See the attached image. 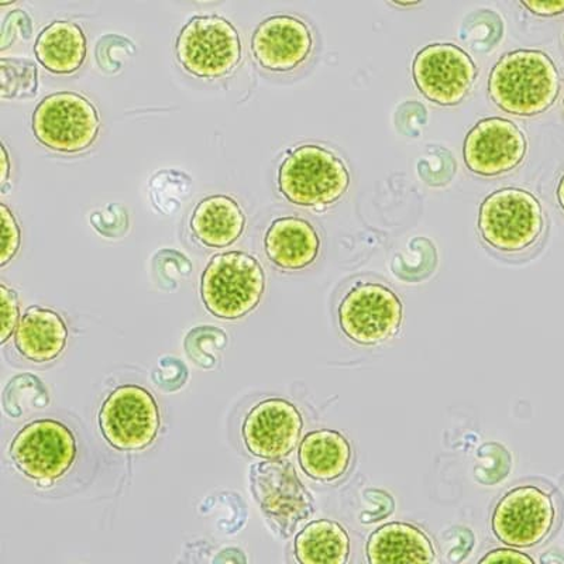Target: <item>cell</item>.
<instances>
[{
    "mask_svg": "<svg viewBox=\"0 0 564 564\" xmlns=\"http://www.w3.org/2000/svg\"><path fill=\"white\" fill-rule=\"evenodd\" d=\"M561 87L555 64L545 53L518 50L494 67L490 95L508 113L533 116L545 112L555 102Z\"/></svg>",
    "mask_w": 564,
    "mask_h": 564,
    "instance_id": "1",
    "label": "cell"
},
{
    "mask_svg": "<svg viewBox=\"0 0 564 564\" xmlns=\"http://www.w3.org/2000/svg\"><path fill=\"white\" fill-rule=\"evenodd\" d=\"M265 275L253 256L230 251L215 256L200 280V296L212 315L235 321L250 314L263 299Z\"/></svg>",
    "mask_w": 564,
    "mask_h": 564,
    "instance_id": "2",
    "label": "cell"
},
{
    "mask_svg": "<svg viewBox=\"0 0 564 564\" xmlns=\"http://www.w3.org/2000/svg\"><path fill=\"white\" fill-rule=\"evenodd\" d=\"M281 193L292 204L326 206L349 188L350 176L334 153L319 145H301L291 151L279 173Z\"/></svg>",
    "mask_w": 564,
    "mask_h": 564,
    "instance_id": "3",
    "label": "cell"
},
{
    "mask_svg": "<svg viewBox=\"0 0 564 564\" xmlns=\"http://www.w3.org/2000/svg\"><path fill=\"white\" fill-rule=\"evenodd\" d=\"M250 490L271 531L281 538H290L314 512L311 494L281 458L251 466Z\"/></svg>",
    "mask_w": 564,
    "mask_h": 564,
    "instance_id": "4",
    "label": "cell"
},
{
    "mask_svg": "<svg viewBox=\"0 0 564 564\" xmlns=\"http://www.w3.org/2000/svg\"><path fill=\"white\" fill-rule=\"evenodd\" d=\"M175 52L180 64L196 77H225L240 63V34L229 20L196 17L181 30Z\"/></svg>",
    "mask_w": 564,
    "mask_h": 564,
    "instance_id": "5",
    "label": "cell"
},
{
    "mask_svg": "<svg viewBox=\"0 0 564 564\" xmlns=\"http://www.w3.org/2000/svg\"><path fill=\"white\" fill-rule=\"evenodd\" d=\"M100 119L97 108L83 95L57 93L39 104L33 115L35 139L59 153H80L97 140Z\"/></svg>",
    "mask_w": 564,
    "mask_h": 564,
    "instance_id": "6",
    "label": "cell"
},
{
    "mask_svg": "<svg viewBox=\"0 0 564 564\" xmlns=\"http://www.w3.org/2000/svg\"><path fill=\"white\" fill-rule=\"evenodd\" d=\"M478 226L482 239L494 249L518 253L535 243L541 236L542 208L535 196L527 191H497L482 203Z\"/></svg>",
    "mask_w": 564,
    "mask_h": 564,
    "instance_id": "7",
    "label": "cell"
},
{
    "mask_svg": "<svg viewBox=\"0 0 564 564\" xmlns=\"http://www.w3.org/2000/svg\"><path fill=\"white\" fill-rule=\"evenodd\" d=\"M160 410L154 397L139 386H122L106 398L99 412V426L110 446L138 452L159 435Z\"/></svg>",
    "mask_w": 564,
    "mask_h": 564,
    "instance_id": "8",
    "label": "cell"
},
{
    "mask_svg": "<svg viewBox=\"0 0 564 564\" xmlns=\"http://www.w3.org/2000/svg\"><path fill=\"white\" fill-rule=\"evenodd\" d=\"M14 466L32 480H58L74 465L77 442L62 422L40 420L29 423L10 445Z\"/></svg>",
    "mask_w": 564,
    "mask_h": 564,
    "instance_id": "9",
    "label": "cell"
},
{
    "mask_svg": "<svg viewBox=\"0 0 564 564\" xmlns=\"http://www.w3.org/2000/svg\"><path fill=\"white\" fill-rule=\"evenodd\" d=\"M341 330L359 345H379L400 330V299L380 284H360L346 295L339 308Z\"/></svg>",
    "mask_w": 564,
    "mask_h": 564,
    "instance_id": "10",
    "label": "cell"
},
{
    "mask_svg": "<svg viewBox=\"0 0 564 564\" xmlns=\"http://www.w3.org/2000/svg\"><path fill=\"white\" fill-rule=\"evenodd\" d=\"M555 521L551 496L538 487L525 486L508 492L497 503L492 531L506 545L531 547L541 543Z\"/></svg>",
    "mask_w": 564,
    "mask_h": 564,
    "instance_id": "11",
    "label": "cell"
},
{
    "mask_svg": "<svg viewBox=\"0 0 564 564\" xmlns=\"http://www.w3.org/2000/svg\"><path fill=\"white\" fill-rule=\"evenodd\" d=\"M421 93L432 102H462L475 83L477 69L468 54L453 44H432L417 53L412 67Z\"/></svg>",
    "mask_w": 564,
    "mask_h": 564,
    "instance_id": "12",
    "label": "cell"
},
{
    "mask_svg": "<svg viewBox=\"0 0 564 564\" xmlns=\"http://www.w3.org/2000/svg\"><path fill=\"white\" fill-rule=\"evenodd\" d=\"M302 425L304 423L295 405L280 398H271L249 412L241 433L251 455L276 460L289 456L295 449Z\"/></svg>",
    "mask_w": 564,
    "mask_h": 564,
    "instance_id": "13",
    "label": "cell"
},
{
    "mask_svg": "<svg viewBox=\"0 0 564 564\" xmlns=\"http://www.w3.org/2000/svg\"><path fill=\"white\" fill-rule=\"evenodd\" d=\"M527 151L525 135L510 120H481L467 134L465 159L473 173L492 176L516 169Z\"/></svg>",
    "mask_w": 564,
    "mask_h": 564,
    "instance_id": "14",
    "label": "cell"
},
{
    "mask_svg": "<svg viewBox=\"0 0 564 564\" xmlns=\"http://www.w3.org/2000/svg\"><path fill=\"white\" fill-rule=\"evenodd\" d=\"M251 50L261 67L274 73H289L310 57L311 30L296 18H269L256 29Z\"/></svg>",
    "mask_w": 564,
    "mask_h": 564,
    "instance_id": "15",
    "label": "cell"
},
{
    "mask_svg": "<svg viewBox=\"0 0 564 564\" xmlns=\"http://www.w3.org/2000/svg\"><path fill=\"white\" fill-rule=\"evenodd\" d=\"M67 339V325L57 312L32 306L19 322L14 346L24 359L42 365L57 359Z\"/></svg>",
    "mask_w": 564,
    "mask_h": 564,
    "instance_id": "16",
    "label": "cell"
},
{
    "mask_svg": "<svg viewBox=\"0 0 564 564\" xmlns=\"http://www.w3.org/2000/svg\"><path fill=\"white\" fill-rule=\"evenodd\" d=\"M265 253L284 270H302L319 254L321 240L316 230L304 219H276L265 235Z\"/></svg>",
    "mask_w": 564,
    "mask_h": 564,
    "instance_id": "17",
    "label": "cell"
},
{
    "mask_svg": "<svg viewBox=\"0 0 564 564\" xmlns=\"http://www.w3.org/2000/svg\"><path fill=\"white\" fill-rule=\"evenodd\" d=\"M367 556L371 564L432 563L435 561V549L420 528L392 522L372 533Z\"/></svg>",
    "mask_w": 564,
    "mask_h": 564,
    "instance_id": "18",
    "label": "cell"
},
{
    "mask_svg": "<svg viewBox=\"0 0 564 564\" xmlns=\"http://www.w3.org/2000/svg\"><path fill=\"white\" fill-rule=\"evenodd\" d=\"M246 218L240 205L226 195L208 196L196 206L191 229L200 243L221 249L234 245L243 234Z\"/></svg>",
    "mask_w": 564,
    "mask_h": 564,
    "instance_id": "19",
    "label": "cell"
},
{
    "mask_svg": "<svg viewBox=\"0 0 564 564\" xmlns=\"http://www.w3.org/2000/svg\"><path fill=\"white\" fill-rule=\"evenodd\" d=\"M35 57L54 74H73L87 57V37L73 22L58 20L39 34L34 45Z\"/></svg>",
    "mask_w": 564,
    "mask_h": 564,
    "instance_id": "20",
    "label": "cell"
},
{
    "mask_svg": "<svg viewBox=\"0 0 564 564\" xmlns=\"http://www.w3.org/2000/svg\"><path fill=\"white\" fill-rule=\"evenodd\" d=\"M349 442L339 432H311L300 446L302 470L315 480L334 481L345 475L350 465Z\"/></svg>",
    "mask_w": 564,
    "mask_h": 564,
    "instance_id": "21",
    "label": "cell"
},
{
    "mask_svg": "<svg viewBox=\"0 0 564 564\" xmlns=\"http://www.w3.org/2000/svg\"><path fill=\"white\" fill-rule=\"evenodd\" d=\"M349 553L350 539L334 521L311 522L295 539V556L302 564H345Z\"/></svg>",
    "mask_w": 564,
    "mask_h": 564,
    "instance_id": "22",
    "label": "cell"
},
{
    "mask_svg": "<svg viewBox=\"0 0 564 564\" xmlns=\"http://www.w3.org/2000/svg\"><path fill=\"white\" fill-rule=\"evenodd\" d=\"M37 85V67L30 59H0V97L3 99L35 97Z\"/></svg>",
    "mask_w": 564,
    "mask_h": 564,
    "instance_id": "23",
    "label": "cell"
},
{
    "mask_svg": "<svg viewBox=\"0 0 564 564\" xmlns=\"http://www.w3.org/2000/svg\"><path fill=\"white\" fill-rule=\"evenodd\" d=\"M228 345V335L214 326H199L185 337L186 356L203 369L218 365L221 350Z\"/></svg>",
    "mask_w": 564,
    "mask_h": 564,
    "instance_id": "24",
    "label": "cell"
},
{
    "mask_svg": "<svg viewBox=\"0 0 564 564\" xmlns=\"http://www.w3.org/2000/svg\"><path fill=\"white\" fill-rule=\"evenodd\" d=\"M154 271L158 279L165 284H176V281L189 274L191 264L185 256L174 250L160 251L154 259Z\"/></svg>",
    "mask_w": 564,
    "mask_h": 564,
    "instance_id": "25",
    "label": "cell"
},
{
    "mask_svg": "<svg viewBox=\"0 0 564 564\" xmlns=\"http://www.w3.org/2000/svg\"><path fill=\"white\" fill-rule=\"evenodd\" d=\"M0 215H2V254H0V267H4L14 259L20 249L22 234L17 218L7 205L0 204Z\"/></svg>",
    "mask_w": 564,
    "mask_h": 564,
    "instance_id": "26",
    "label": "cell"
},
{
    "mask_svg": "<svg viewBox=\"0 0 564 564\" xmlns=\"http://www.w3.org/2000/svg\"><path fill=\"white\" fill-rule=\"evenodd\" d=\"M2 39H0V50H7L10 44L14 43L20 35L24 40H29L33 34L32 19L24 10H13L4 18L2 23Z\"/></svg>",
    "mask_w": 564,
    "mask_h": 564,
    "instance_id": "27",
    "label": "cell"
},
{
    "mask_svg": "<svg viewBox=\"0 0 564 564\" xmlns=\"http://www.w3.org/2000/svg\"><path fill=\"white\" fill-rule=\"evenodd\" d=\"M0 300H2V330H0V345L7 344L18 329L20 322L19 300L17 291L0 285Z\"/></svg>",
    "mask_w": 564,
    "mask_h": 564,
    "instance_id": "28",
    "label": "cell"
},
{
    "mask_svg": "<svg viewBox=\"0 0 564 564\" xmlns=\"http://www.w3.org/2000/svg\"><path fill=\"white\" fill-rule=\"evenodd\" d=\"M186 377H188V371H186V367L183 362L173 359V357L161 361L159 381L160 386L164 387L165 390H178V388L184 386Z\"/></svg>",
    "mask_w": 564,
    "mask_h": 564,
    "instance_id": "29",
    "label": "cell"
},
{
    "mask_svg": "<svg viewBox=\"0 0 564 564\" xmlns=\"http://www.w3.org/2000/svg\"><path fill=\"white\" fill-rule=\"evenodd\" d=\"M481 563H528V564H532L533 561L531 557L523 555V553H521V552L512 551V549H497V551L487 553L486 557L481 558Z\"/></svg>",
    "mask_w": 564,
    "mask_h": 564,
    "instance_id": "30",
    "label": "cell"
},
{
    "mask_svg": "<svg viewBox=\"0 0 564 564\" xmlns=\"http://www.w3.org/2000/svg\"><path fill=\"white\" fill-rule=\"evenodd\" d=\"M522 7L531 10L532 13L539 17H555L564 12V2H522Z\"/></svg>",
    "mask_w": 564,
    "mask_h": 564,
    "instance_id": "31",
    "label": "cell"
},
{
    "mask_svg": "<svg viewBox=\"0 0 564 564\" xmlns=\"http://www.w3.org/2000/svg\"><path fill=\"white\" fill-rule=\"evenodd\" d=\"M216 563H225V562H241L246 563V557L243 552L239 551V549H226V551L220 552L218 557L214 558Z\"/></svg>",
    "mask_w": 564,
    "mask_h": 564,
    "instance_id": "32",
    "label": "cell"
},
{
    "mask_svg": "<svg viewBox=\"0 0 564 564\" xmlns=\"http://www.w3.org/2000/svg\"><path fill=\"white\" fill-rule=\"evenodd\" d=\"M10 174V161L9 154L7 150V145L2 143V159H0V185H2V191H4V186L8 184Z\"/></svg>",
    "mask_w": 564,
    "mask_h": 564,
    "instance_id": "33",
    "label": "cell"
},
{
    "mask_svg": "<svg viewBox=\"0 0 564 564\" xmlns=\"http://www.w3.org/2000/svg\"><path fill=\"white\" fill-rule=\"evenodd\" d=\"M557 196H558V203H561L562 208L564 209V176L561 181V184H558Z\"/></svg>",
    "mask_w": 564,
    "mask_h": 564,
    "instance_id": "34",
    "label": "cell"
},
{
    "mask_svg": "<svg viewBox=\"0 0 564 564\" xmlns=\"http://www.w3.org/2000/svg\"><path fill=\"white\" fill-rule=\"evenodd\" d=\"M37 485L40 487H50L53 485V480H40V481H37Z\"/></svg>",
    "mask_w": 564,
    "mask_h": 564,
    "instance_id": "35",
    "label": "cell"
},
{
    "mask_svg": "<svg viewBox=\"0 0 564 564\" xmlns=\"http://www.w3.org/2000/svg\"><path fill=\"white\" fill-rule=\"evenodd\" d=\"M397 7H414V4H417V2H410V3H394Z\"/></svg>",
    "mask_w": 564,
    "mask_h": 564,
    "instance_id": "36",
    "label": "cell"
}]
</instances>
